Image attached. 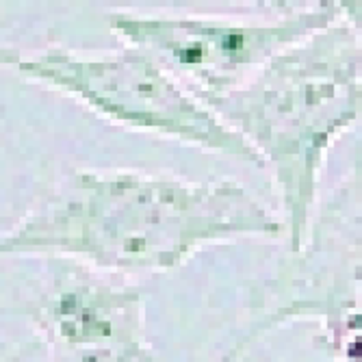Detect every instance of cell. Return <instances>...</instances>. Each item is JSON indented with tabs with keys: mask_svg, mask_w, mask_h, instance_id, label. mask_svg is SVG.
<instances>
[{
	"mask_svg": "<svg viewBox=\"0 0 362 362\" xmlns=\"http://www.w3.org/2000/svg\"><path fill=\"white\" fill-rule=\"evenodd\" d=\"M282 223L239 185L144 174H76L63 195L0 237V258L68 254L115 272L174 269L204 243L280 235Z\"/></svg>",
	"mask_w": 362,
	"mask_h": 362,
	"instance_id": "1",
	"label": "cell"
},
{
	"mask_svg": "<svg viewBox=\"0 0 362 362\" xmlns=\"http://www.w3.org/2000/svg\"><path fill=\"white\" fill-rule=\"evenodd\" d=\"M360 98V35L354 24L332 22L282 50L243 87L204 100L260 160H272L293 252L302 250L325 152L358 119Z\"/></svg>",
	"mask_w": 362,
	"mask_h": 362,
	"instance_id": "2",
	"label": "cell"
},
{
	"mask_svg": "<svg viewBox=\"0 0 362 362\" xmlns=\"http://www.w3.org/2000/svg\"><path fill=\"white\" fill-rule=\"evenodd\" d=\"M18 68L24 76L59 87L113 122L262 163L239 133L137 48L113 54L52 48L28 61L20 59Z\"/></svg>",
	"mask_w": 362,
	"mask_h": 362,
	"instance_id": "3",
	"label": "cell"
},
{
	"mask_svg": "<svg viewBox=\"0 0 362 362\" xmlns=\"http://www.w3.org/2000/svg\"><path fill=\"white\" fill-rule=\"evenodd\" d=\"M341 3H321L272 18H174L113 13L111 28L172 76L197 87V100L226 95L252 81L288 46L330 26Z\"/></svg>",
	"mask_w": 362,
	"mask_h": 362,
	"instance_id": "4",
	"label": "cell"
},
{
	"mask_svg": "<svg viewBox=\"0 0 362 362\" xmlns=\"http://www.w3.org/2000/svg\"><path fill=\"white\" fill-rule=\"evenodd\" d=\"M26 313L54 362H154L141 291L95 278L78 262L50 260Z\"/></svg>",
	"mask_w": 362,
	"mask_h": 362,
	"instance_id": "5",
	"label": "cell"
},
{
	"mask_svg": "<svg viewBox=\"0 0 362 362\" xmlns=\"http://www.w3.org/2000/svg\"><path fill=\"white\" fill-rule=\"evenodd\" d=\"M20 52L13 48H0V65H18Z\"/></svg>",
	"mask_w": 362,
	"mask_h": 362,
	"instance_id": "6",
	"label": "cell"
}]
</instances>
